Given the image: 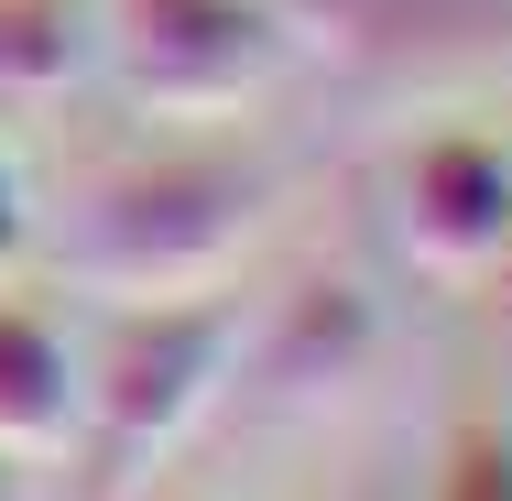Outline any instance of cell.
Returning a JSON list of instances; mask_svg holds the SVG:
<instances>
[{
  "label": "cell",
  "mask_w": 512,
  "mask_h": 501,
  "mask_svg": "<svg viewBox=\"0 0 512 501\" xmlns=\"http://www.w3.org/2000/svg\"><path fill=\"white\" fill-rule=\"evenodd\" d=\"M371 349H382V316H371V295H360L349 273H306V284L273 305L262 327H240L229 382H251V403L306 414V403L349 393V382L371 371Z\"/></svg>",
  "instance_id": "6"
},
{
  "label": "cell",
  "mask_w": 512,
  "mask_h": 501,
  "mask_svg": "<svg viewBox=\"0 0 512 501\" xmlns=\"http://www.w3.org/2000/svg\"><path fill=\"white\" fill-rule=\"evenodd\" d=\"M491 295H502V305H512V240H502V262H491Z\"/></svg>",
  "instance_id": "11"
},
{
  "label": "cell",
  "mask_w": 512,
  "mask_h": 501,
  "mask_svg": "<svg viewBox=\"0 0 512 501\" xmlns=\"http://www.w3.org/2000/svg\"><path fill=\"white\" fill-rule=\"evenodd\" d=\"M436 501H512V425L469 414L447 436V458H436Z\"/></svg>",
  "instance_id": "9"
},
{
  "label": "cell",
  "mask_w": 512,
  "mask_h": 501,
  "mask_svg": "<svg viewBox=\"0 0 512 501\" xmlns=\"http://www.w3.org/2000/svg\"><path fill=\"white\" fill-rule=\"evenodd\" d=\"M22 229H33V218H22V175H11V153H0V262L22 251Z\"/></svg>",
  "instance_id": "10"
},
{
  "label": "cell",
  "mask_w": 512,
  "mask_h": 501,
  "mask_svg": "<svg viewBox=\"0 0 512 501\" xmlns=\"http://www.w3.org/2000/svg\"><path fill=\"white\" fill-rule=\"evenodd\" d=\"M306 55L349 77H447L512 44V0H284Z\"/></svg>",
  "instance_id": "5"
},
{
  "label": "cell",
  "mask_w": 512,
  "mask_h": 501,
  "mask_svg": "<svg viewBox=\"0 0 512 501\" xmlns=\"http://www.w3.org/2000/svg\"><path fill=\"white\" fill-rule=\"evenodd\" d=\"M99 55V0H0V109L66 99Z\"/></svg>",
  "instance_id": "8"
},
{
  "label": "cell",
  "mask_w": 512,
  "mask_h": 501,
  "mask_svg": "<svg viewBox=\"0 0 512 501\" xmlns=\"http://www.w3.org/2000/svg\"><path fill=\"white\" fill-rule=\"evenodd\" d=\"M99 55L153 120H218L284 88L306 33L284 0H99Z\"/></svg>",
  "instance_id": "3"
},
{
  "label": "cell",
  "mask_w": 512,
  "mask_h": 501,
  "mask_svg": "<svg viewBox=\"0 0 512 501\" xmlns=\"http://www.w3.org/2000/svg\"><path fill=\"white\" fill-rule=\"evenodd\" d=\"M0 501H11V458H0Z\"/></svg>",
  "instance_id": "12"
},
{
  "label": "cell",
  "mask_w": 512,
  "mask_h": 501,
  "mask_svg": "<svg viewBox=\"0 0 512 501\" xmlns=\"http://www.w3.org/2000/svg\"><path fill=\"white\" fill-rule=\"evenodd\" d=\"M240 360V305L186 295V305H120L99 371L77 382V447H88V491L120 501L207 403L229 393Z\"/></svg>",
  "instance_id": "2"
},
{
  "label": "cell",
  "mask_w": 512,
  "mask_h": 501,
  "mask_svg": "<svg viewBox=\"0 0 512 501\" xmlns=\"http://www.w3.org/2000/svg\"><path fill=\"white\" fill-rule=\"evenodd\" d=\"M77 447V349L55 316L0 305V458H66Z\"/></svg>",
  "instance_id": "7"
},
{
  "label": "cell",
  "mask_w": 512,
  "mask_h": 501,
  "mask_svg": "<svg viewBox=\"0 0 512 501\" xmlns=\"http://www.w3.org/2000/svg\"><path fill=\"white\" fill-rule=\"evenodd\" d=\"M273 218V164L240 153V142H175V153H131L88 175L77 197V284L120 305H186L218 295L240 273V251L262 240Z\"/></svg>",
  "instance_id": "1"
},
{
  "label": "cell",
  "mask_w": 512,
  "mask_h": 501,
  "mask_svg": "<svg viewBox=\"0 0 512 501\" xmlns=\"http://www.w3.org/2000/svg\"><path fill=\"white\" fill-rule=\"evenodd\" d=\"M393 240L414 251L425 284H491L512 240V153L491 131H436L393 164Z\"/></svg>",
  "instance_id": "4"
}]
</instances>
